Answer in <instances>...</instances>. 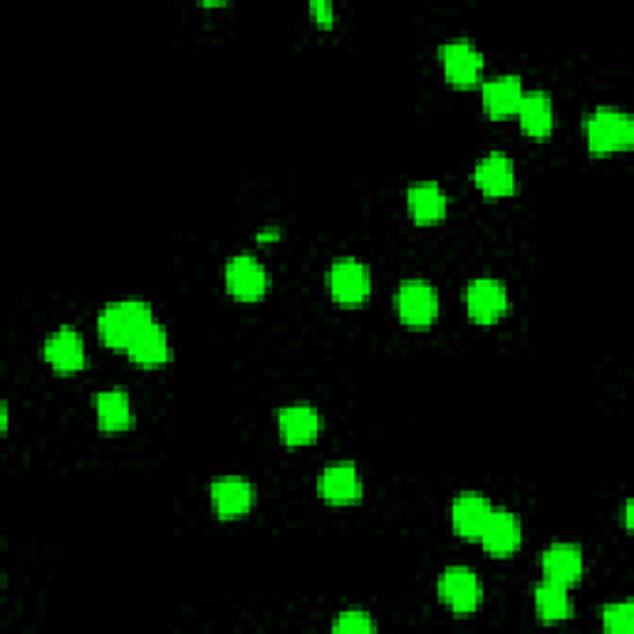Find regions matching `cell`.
I'll list each match as a JSON object with an SVG mask.
<instances>
[{"instance_id": "obj_22", "label": "cell", "mask_w": 634, "mask_h": 634, "mask_svg": "<svg viewBox=\"0 0 634 634\" xmlns=\"http://www.w3.org/2000/svg\"><path fill=\"white\" fill-rule=\"evenodd\" d=\"M535 610H538L543 622H562L570 617L572 604L565 584L545 580L535 588Z\"/></svg>"}, {"instance_id": "obj_23", "label": "cell", "mask_w": 634, "mask_h": 634, "mask_svg": "<svg viewBox=\"0 0 634 634\" xmlns=\"http://www.w3.org/2000/svg\"><path fill=\"white\" fill-rule=\"evenodd\" d=\"M602 624L608 632L630 634L634 627V604L632 602H614L602 610Z\"/></svg>"}, {"instance_id": "obj_20", "label": "cell", "mask_w": 634, "mask_h": 634, "mask_svg": "<svg viewBox=\"0 0 634 634\" xmlns=\"http://www.w3.org/2000/svg\"><path fill=\"white\" fill-rule=\"evenodd\" d=\"M523 92L525 89L518 75H495L491 79H485V83L481 85L483 107H485V112L493 117L515 114Z\"/></svg>"}, {"instance_id": "obj_3", "label": "cell", "mask_w": 634, "mask_h": 634, "mask_svg": "<svg viewBox=\"0 0 634 634\" xmlns=\"http://www.w3.org/2000/svg\"><path fill=\"white\" fill-rule=\"evenodd\" d=\"M400 320L409 327H429L439 315V293L424 277H406L394 295Z\"/></svg>"}, {"instance_id": "obj_1", "label": "cell", "mask_w": 634, "mask_h": 634, "mask_svg": "<svg viewBox=\"0 0 634 634\" xmlns=\"http://www.w3.org/2000/svg\"><path fill=\"white\" fill-rule=\"evenodd\" d=\"M154 323V310L144 297H122L107 303L97 315V330L102 342L114 350H127L129 342Z\"/></svg>"}, {"instance_id": "obj_12", "label": "cell", "mask_w": 634, "mask_h": 634, "mask_svg": "<svg viewBox=\"0 0 634 634\" xmlns=\"http://www.w3.org/2000/svg\"><path fill=\"white\" fill-rule=\"evenodd\" d=\"M323 414L310 404H287L277 412V431L287 446L310 444L323 431Z\"/></svg>"}, {"instance_id": "obj_11", "label": "cell", "mask_w": 634, "mask_h": 634, "mask_svg": "<svg viewBox=\"0 0 634 634\" xmlns=\"http://www.w3.org/2000/svg\"><path fill=\"white\" fill-rule=\"evenodd\" d=\"M479 540L485 553L499 555V558L515 553L521 548V540H523L521 518L505 509H493L489 521H485L483 525Z\"/></svg>"}, {"instance_id": "obj_26", "label": "cell", "mask_w": 634, "mask_h": 634, "mask_svg": "<svg viewBox=\"0 0 634 634\" xmlns=\"http://www.w3.org/2000/svg\"><path fill=\"white\" fill-rule=\"evenodd\" d=\"M8 419H10L8 402H3V406H0V426H3V431H8Z\"/></svg>"}, {"instance_id": "obj_4", "label": "cell", "mask_w": 634, "mask_h": 634, "mask_svg": "<svg viewBox=\"0 0 634 634\" xmlns=\"http://www.w3.org/2000/svg\"><path fill=\"white\" fill-rule=\"evenodd\" d=\"M441 602L451 608L456 614H471L481 608L483 602V582L479 575L466 565H451L446 568L436 584Z\"/></svg>"}, {"instance_id": "obj_14", "label": "cell", "mask_w": 634, "mask_h": 634, "mask_svg": "<svg viewBox=\"0 0 634 634\" xmlns=\"http://www.w3.org/2000/svg\"><path fill=\"white\" fill-rule=\"evenodd\" d=\"M255 499L253 483L241 476H226L211 483V505L221 518H238L251 511Z\"/></svg>"}, {"instance_id": "obj_21", "label": "cell", "mask_w": 634, "mask_h": 634, "mask_svg": "<svg viewBox=\"0 0 634 634\" xmlns=\"http://www.w3.org/2000/svg\"><path fill=\"white\" fill-rule=\"evenodd\" d=\"M127 354L132 357V362L142 367H158L168 362V357H172V340H168L166 327L158 323L146 325L144 330L129 342Z\"/></svg>"}, {"instance_id": "obj_8", "label": "cell", "mask_w": 634, "mask_h": 634, "mask_svg": "<svg viewBox=\"0 0 634 634\" xmlns=\"http://www.w3.org/2000/svg\"><path fill=\"white\" fill-rule=\"evenodd\" d=\"M223 277L228 293L238 297V300H258V297L265 295L267 283H271L265 265L251 253H238L228 258Z\"/></svg>"}, {"instance_id": "obj_6", "label": "cell", "mask_w": 634, "mask_h": 634, "mask_svg": "<svg viewBox=\"0 0 634 634\" xmlns=\"http://www.w3.org/2000/svg\"><path fill=\"white\" fill-rule=\"evenodd\" d=\"M463 297L466 313H469L473 323H495L509 310V291H505V283L499 281V277H473V281L466 285Z\"/></svg>"}, {"instance_id": "obj_7", "label": "cell", "mask_w": 634, "mask_h": 634, "mask_svg": "<svg viewBox=\"0 0 634 634\" xmlns=\"http://www.w3.org/2000/svg\"><path fill=\"white\" fill-rule=\"evenodd\" d=\"M439 59L449 83L459 87L476 85L483 75V53L471 40L456 37L439 47Z\"/></svg>"}, {"instance_id": "obj_19", "label": "cell", "mask_w": 634, "mask_h": 634, "mask_svg": "<svg viewBox=\"0 0 634 634\" xmlns=\"http://www.w3.org/2000/svg\"><path fill=\"white\" fill-rule=\"evenodd\" d=\"M92 404L97 424L102 431H127L134 422L132 400H129V394L124 390H119V386L97 392Z\"/></svg>"}, {"instance_id": "obj_25", "label": "cell", "mask_w": 634, "mask_h": 634, "mask_svg": "<svg viewBox=\"0 0 634 634\" xmlns=\"http://www.w3.org/2000/svg\"><path fill=\"white\" fill-rule=\"evenodd\" d=\"M310 15H313L315 23L332 25L335 23V6L330 3V0H313Z\"/></svg>"}, {"instance_id": "obj_2", "label": "cell", "mask_w": 634, "mask_h": 634, "mask_svg": "<svg viewBox=\"0 0 634 634\" xmlns=\"http://www.w3.org/2000/svg\"><path fill=\"white\" fill-rule=\"evenodd\" d=\"M584 139L592 154H610L634 142V119L617 107H598L584 119Z\"/></svg>"}, {"instance_id": "obj_13", "label": "cell", "mask_w": 634, "mask_h": 634, "mask_svg": "<svg viewBox=\"0 0 634 634\" xmlns=\"http://www.w3.org/2000/svg\"><path fill=\"white\" fill-rule=\"evenodd\" d=\"M320 495L327 503L347 505L360 501L362 479L357 466L350 461L330 463L320 476Z\"/></svg>"}, {"instance_id": "obj_10", "label": "cell", "mask_w": 634, "mask_h": 634, "mask_svg": "<svg viewBox=\"0 0 634 634\" xmlns=\"http://www.w3.org/2000/svg\"><path fill=\"white\" fill-rule=\"evenodd\" d=\"M43 357L45 362L53 367L55 372H77L85 367V340L75 327L63 325L55 332H50L43 342Z\"/></svg>"}, {"instance_id": "obj_27", "label": "cell", "mask_w": 634, "mask_h": 634, "mask_svg": "<svg viewBox=\"0 0 634 634\" xmlns=\"http://www.w3.org/2000/svg\"><path fill=\"white\" fill-rule=\"evenodd\" d=\"M624 525L632 528V501L624 503Z\"/></svg>"}, {"instance_id": "obj_28", "label": "cell", "mask_w": 634, "mask_h": 634, "mask_svg": "<svg viewBox=\"0 0 634 634\" xmlns=\"http://www.w3.org/2000/svg\"><path fill=\"white\" fill-rule=\"evenodd\" d=\"M258 238H261V241H275V238H277V228H273V231L258 233Z\"/></svg>"}, {"instance_id": "obj_15", "label": "cell", "mask_w": 634, "mask_h": 634, "mask_svg": "<svg viewBox=\"0 0 634 634\" xmlns=\"http://www.w3.org/2000/svg\"><path fill=\"white\" fill-rule=\"evenodd\" d=\"M540 565H543L545 580L565 584V588H570V584L578 582L582 578V572H584L582 550L578 548V545H572V543H555V545H550V548L543 553Z\"/></svg>"}, {"instance_id": "obj_18", "label": "cell", "mask_w": 634, "mask_h": 634, "mask_svg": "<svg viewBox=\"0 0 634 634\" xmlns=\"http://www.w3.org/2000/svg\"><path fill=\"white\" fill-rule=\"evenodd\" d=\"M406 206L416 223H439L449 211V196L436 182H416L406 188Z\"/></svg>"}, {"instance_id": "obj_16", "label": "cell", "mask_w": 634, "mask_h": 634, "mask_svg": "<svg viewBox=\"0 0 634 634\" xmlns=\"http://www.w3.org/2000/svg\"><path fill=\"white\" fill-rule=\"evenodd\" d=\"M515 114H518L523 132L535 139L548 136L555 127L553 99L545 89H525Z\"/></svg>"}, {"instance_id": "obj_9", "label": "cell", "mask_w": 634, "mask_h": 634, "mask_svg": "<svg viewBox=\"0 0 634 634\" xmlns=\"http://www.w3.org/2000/svg\"><path fill=\"white\" fill-rule=\"evenodd\" d=\"M473 184L481 188L485 196L491 198H503L515 194L518 188V178H515V166L511 162V156L495 149V152L485 154L479 166L473 168Z\"/></svg>"}, {"instance_id": "obj_5", "label": "cell", "mask_w": 634, "mask_h": 634, "mask_svg": "<svg viewBox=\"0 0 634 634\" xmlns=\"http://www.w3.org/2000/svg\"><path fill=\"white\" fill-rule=\"evenodd\" d=\"M327 285H330V293L337 303L360 305L372 291V273L360 258L345 255L332 261L330 271H327Z\"/></svg>"}, {"instance_id": "obj_17", "label": "cell", "mask_w": 634, "mask_h": 634, "mask_svg": "<svg viewBox=\"0 0 634 634\" xmlns=\"http://www.w3.org/2000/svg\"><path fill=\"white\" fill-rule=\"evenodd\" d=\"M491 511H493V505L483 493H476V491L459 493L451 505V521H453L456 533L469 540H476L481 535L485 521H489Z\"/></svg>"}, {"instance_id": "obj_24", "label": "cell", "mask_w": 634, "mask_h": 634, "mask_svg": "<svg viewBox=\"0 0 634 634\" xmlns=\"http://www.w3.org/2000/svg\"><path fill=\"white\" fill-rule=\"evenodd\" d=\"M335 632H372L376 630L374 620L362 610H345L332 622Z\"/></svg>"}]
</instances>
